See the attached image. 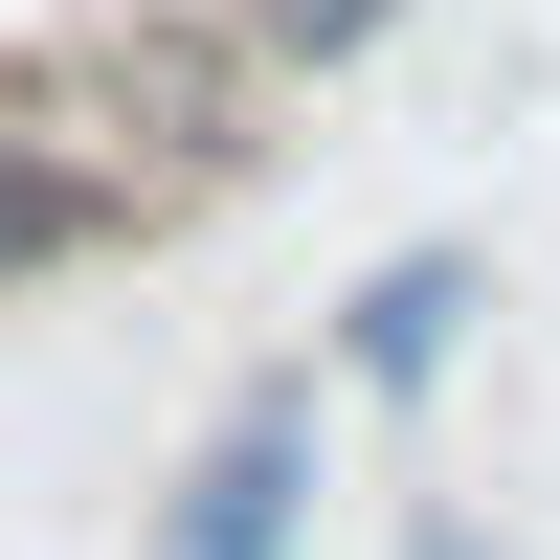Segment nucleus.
I'll use <instances>...</instances> for the list:
<instances>
[{
    "label": "nucleus",
    "instance_id": "f257e3e1",
    "mask_svg": "<svg viewBox=\"0 0 560 560\" xmlns=\"http://www.w3.org/2000/svg\"><path fill=\"white\" fill-rule=\"evenodd\" d=\"M23 90L68 113V158L113 179V224H135V247H158V224H202V202H247V179L292 158V135H269L292 90L224 45V0H113V23H90V45H45Z\"/></svg>",
    "mask_w": 560,
    "mask_h": 560
},
{
    "label": "nucleus",
    "instance_id": "f03ea898",
    "mask_svg": "<svg viewBox=\"0 0 560 560\" xmlns=\"http://www.w3.org/2000/svg\"><path fill=\"white\" fill-rule=\"evenodd\" d=\"M314 471H337V382H314V359H269V382H224L202 427H179L135 560H314Z\"/></svg>",
    "mask_w": 560,
    "mask_h": 560
},
{
    "label": "nucleus",
    "instance_id": "7ed1b4c3",
    "mask_svg": "<svg viewBox=\"0 0 560 560\" xmlns=\"http://www.w3.org/2000/svg\"><path fill=\"white\" fill-rule=\"evenodd\" d=\"M471 314H493V269H471V247H382V269L337 292V337H314V382H337V404H448Z\"/></svg>",
    "mask_w": 560,
    "mask_h": 560
},
{
    "label": "nucleus",
    "instance_id": "20e7f679",
    "mask_svg": "<svg viewBox=\"0 0 560 560\" xmlns=\"http://www.w3.org/2000/svg\"><path fill=\"white\" fill-rule=\"evenodd\" d=\"M113 247H135L113 179H90V158H68V113L0 68V292H68V269H113Z\"/></svg>",
    "mask_w": 560,
    "mask_h": 560
},
{
    "label": "nucleus",
    "instance_id": "39448f33",
    "mask_svg": "<svg viewBox=\"0 0 560 560\" xmlns=\"http://www.w3.org/2000/svg\"><path fill=\"white\" fill-rule=\"evenodd\" d=\"M224 45H247L269 90H337L359 45H404V0H224Z\"/></svg>",
    "mask_w": 560,
    "mask_h": 560
},
{
    "label": "nucleus",
    "instance_id": "423d86ee",
    "mask_svg": "<svg viewBox=\"0 0 560 560\" xmlns=\"http://www.w3.org/2000/svg\"><path fill=\"white\" fill-rule=\"evenodd\" d=\"M382 560H538V538H516V516H471V493H404V538H382Z\"/></svg>",
    "mask_w": 560,
    "mask_h": 560
}]
</instances>
